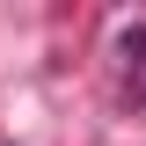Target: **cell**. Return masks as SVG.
Wrapping results in <instances>:
<instances>
[]
</instances>
